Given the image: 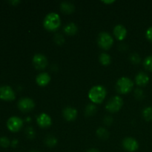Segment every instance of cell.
Instances as JSON below:
<instances>
[{
	"instance_id": "6da1fadb",
	"label": "cell",
	"mask_w": 152,
	"mask_h": 152,
	"mask_svg": "<svg viewBox=\"0 0 152 152\" xmlns=\"http://www.w3.org/2000/svg\"><path fill=\"white\" fill-rule=\"evenodd\" d=\"M106 89L102 86H95L90 89L88 98L94 104H99L103 102L106 96Z\"/></svg>"
},
{
	"instance_id": "7a4b0ae2",
	"label": "cell",
	"mask_w": 152,
	"mask_h": 152,
	"mask_svg": "<svg viewBox=\"0 0 152 152\" xmlns=\"http://www.w3.org/2000/svg\"><path fill=\"white\" fill-rule=\"evenodd\" d=\"M61 19L59 15L56 13H49L45 17L43 26L47 31H55L60 27Z\"/></svg>"
},
{
	"instance_id": "3957f363",
	"label": "cell",
	"mask_w": 152,
	"mask_h": 152,
	"mask_svg": "<svg viewBox=\"0 0 152 152\" xmlns=\"http://www.w3.org/2000/svg\"><path fill=\"white\" fill-rule=\"evenodd\" d=\"M134 88V83L130 78L126 77L119 79L116 84L117 91L121 94H127Z\"/></svg>"
},
{
	"instance_id": "277c9868",
	"label": "cell",
	"mask_w": 152,
	"mask_h": 152,
	"mask_svg": "<svg viewBox=\"0 0 152 152\" xmlns=\"http://www.w3.org/2000/svg\"><path fill=\"white\" fill-rule=\"evenodd\" d=\"M123 105V100L121 96H114L108 101L105 108L111 113H116L120 111Z\"/></svg>"
},
{
	"instance_id": "5b68a950",
	"label": "cell",
	"mask_w": 152,
	"mask_h": 152,
	"mask_svg": "<svg viewBox=\"0 0 152 152\" xmlns=\"http://www.w3.org/2000/svg\"><path fill=\"white\" fill-rule=\"evenodd\" d=\"M97 42L101 48L104 50H109L112 47L114 39L111 34L107 32H102L98 36Z\"/></svg>"
},
{
	"instance_id": "8992f818",
	"label": "cell",
	"mask_w": 152,
	"mask_h": 152,
	"mask_svg": "<svg viewBox=\"0 0 152 152\" xmlns=\"http://www.w3.org/2000/svg\"><path fill=\"white\" fill-rule=\"evenodd\" d=\"M18 108L21 111L24 113L29 112L35 108V102L31 98H22L18 102Z\"/></svg>"
},
{
	"instance_id": "52a82bcc",
	"label": "cell",
	"mask_w": 152,
	"mask_h": 152,
	"mask_svg": "<svg viewBox=\"0 0 152 152\" xmlns=\"http://www.w3.org/2000/svg\"><path fill=\"white\" fill-rule=\"evenodd\" d=\"M23 126V120L19 117H10L7 121V127L10 132H17L20 130Z\"/></svg>"
},
{
	"instance_id": "ba28073f",
	"label": "cell",
	"mask_w": 152,
	"mask_h": 152,
	"mask_svg": "<svg viewBox=\"0 0 152 152\" xmlns=\"http://www.w3.org/2000/svg\"><path fill=\"white\" fill-rule=\"evenodd\" d=\"M15 92L10 86H0V99L5 101H12L15 99Z\"/></svg>"
},
{
	"instance_id": "9c48e42d",
	"label": "cell",
	"mask_w": 152,
	"mask_h": 152,
	"mask_svg": "<svg viewBox=\"0 0 152 152\" xmlns=\"http://www.w3.org/2000/svg\"><path fill=\"white\" fill-rule=\"evenodd\" d=\"M33 65L37 70L45 69L48 65L47 58L41 53H37L33 57Z\"/></svg>"
},
{
	"instance_id": "30bf717a",
	"label": "cell",
	"mask_w": 152,
	"mask_h": 152,
	"mask_svg": "<svg viewBox=\"0 0 152 152\" xmlns=\"http://www.w3.org/2000/svg\"><path fill=\"white\" fill-rule=\"evenodd\" d=\"M123 147L125 150L129 152H134L139 148L137 141L132 137H126L123 140Z\"/></svg>"
},
{
	"instance_id": "8fae6325",
	"label": "cell",
	"mask_w": 152,
	"mask_h": 152,
	"mask_svg": "<svg viewBox=\"0 0 152 152\" xmlns=\"http://www.w3.org/2000/svg\"><path fill=\"white\" fill-rule=\"evenodd\" d=\"M37 124L42 129H46L51 126L52 120L50 116L45 113H42L39 115V117L37 119Z\"/></svg>"
},
{
	"instance_id": "7c38bea8",
	"label": "cell",
	"mask_w": 152,
	"mask_h": 152,
	"mask_svg": "<svg viewBox=\"0 0 152 152\" xmlns=\"http://www.w3.org/2000/svg\"><path fill=\"white\" fill-rule=\"evenodd\" d=\"M62 115L67 121H74L77 117V111L76 108H73V107L68 106L64 108L63 111H62Z\"/></svg>"
},
{
	"instance_id": "4fadbf2b",
	"label": "cell",
	"mask_w": 152,
	"mask_h": 152,
	"mask_svg": "<svg viewBox=\"0 0 152 152\" xmlns=\"http://www.w3.org/2000/svg\"><path fill=\"white\" fill-rule=\"evenodd\" d=\"M114 35L117 39L122 41L127 36V30L123 25H117L114 28Z\"/></svg>"
},
{
	"instance_id": "5bb4252c",
	"label": "cell",
	"mask_w": 152,
	"mask_h": 152,
	"mask_svg": "<svg viewBox=\"0 0 152 152\" xmlns=\"http://www.w3.org/2000/svg\"><path fill=\"white\" fill-rule=\"evenodd\" d=\"M50 81V76L48 73L42 72L40 73L36 78V82L37 85L41 87H44L49 84Z\"/></svg>"
},
{
	"instance_id": "9a60e30c",
	"label": "cell",
	"mask_w": 152,
	"mask_h": 152,
	"mask_svg": "<svg viewBox=\"0 0 152 152\" xmlns=\"http://www.w3.org/2000/svg\"><path fill=\"white\" fill-rule=\"evenodd\" d=\"M136 84L139 86H145L149 82V77L144 72H140L135 77Z\"/></svg>"
},
{
	"instance_id": "2e32d148",
	"label": "cell",
	"mask_w": 152,
	"mask_h": 152,
	"mask_svg": "<svg viewBox=\"0 0 152 152\" xmlns=\"http://www.w3.org/2000/svg\"><path fill=\"white\" fill-rule=\"evenodd\" d=\"M60 9L62 13L65 14H71L75 10V6L69 1H62L60 4Z\"/></svg>"
},
{
	"instance_id": "e0dca14e",
	"label": "cell",
	"mask_w": 152,
	"mask_h": 152,
	"mask_svg": "<svg viewBox=\"0 0 152 152\" xmlns=\"http://www.w3.org/2000/svg\"><path fill=\"white\" fill-rule=\"evenodd\" d=\"M64 33L68 36H74L77 34V31H78V28H77V25L74 22H69L63 28Z\"/></svg>"
},
{
	"instance_id": "ac0fdd59",
	"label": "cell",
	"mask_w": 152,
	"mask_h": 152,
	"mask_svg": "<svg viewBox=\"0 0 152 152\" xmlns=\"http://www.w3.org/2000/svg\"><path fill=\"white\" fill-rule=\"evenodd\" d=\"M99 62L102 64V65H105V66H107V65H110L111 62V58L108 53H102L99 55Z\"/></svg>"
},
{
	"instance_id": "d6986e66",
	"label": "cell",
	"mask_w": 152,
	"mask_h": 152,
	"mask_svg": "<svg viewBox=\"0 0 152 152\" xmlns=\"http://www.w3.org/2000/svg\"><path fill=\"white\" fill-rule=\"evenodd\" d=\"M96 135L99 139L106 140L109 137V133H108V130L105 129V128L100 127L96 130Z\"/></svg>"
},
{
	"instance_id": "ffe728a7",
	"label": "cell",
	"mask_w": 152,
	"mask_h": 152,
	"mask_svg": "<svg viewBox=\"0 0 152 152\" xmlns=\"http://www.w3.org/2000/svg\"><path fill=\"white\" fill-rule=\"evenodd\" d=\"M96 112V106L94 104H88V105L86 106V115L87 117H91V116L94 115Z\"/></svg>"
},
{
	"instance_id": "44dd1931",
	"label": "cell",
	"mask_w": 152,
	"mask_h": 152,
	"mask_svg": "<svg viewBox=\"0 0 152 152\" xmlns=\"http://www.w3.org/2000/svg\"><path fill=\"white\" fill-rule=\"evenodd\" d=\"M142 117L146 121H152V107H146L142 111Z\"/></svg>"
},
{
	"instance_id": "7402d4cb",
	"label": "cell",
	"mask_w": 152,
	"mask_h": 152,
	"mask_svg": "<svg viewBox=\"0 0 152 152\" xmlns=\"http://www.w3.org/2000/svg\"><path fill=\"white\" fill-rule=\"evenodd\" d=\"M57 139H56L55 137L53 136H48L45 138V143L47 146L52 148V147H54L55 145L57 144Z\"/></svg>"
},
{
	"instance_id": "603a6c76",
	"label": "cell",
	"mask_w": 152,
	"mask_h": 152,
	"mask_svg": "<svg viewBox=\"0 0 152 152\" xmlns=\"http://www.w3.org/2000/svg\"><path fill=\"white\" fill-rule=\"evenodd\" d=\"M143 65L147 71H151L152 72V55L151 56H147V57L144 59Z\"/></svg>"
},
{
	"instance_id": "cb8c5ba5",
	"label": "cell",
	"mask_w": 152,
	"mask_h": 152,
	"mask_svg": "<svg viewBox=\"0 0 152 152\" xmlns=\"http://www.w3.org/2000/svg\"><path fill=\"white\" fill-rule=\"evenodd\" d=\"M11 144V142L7 137H0V146L2 148H7Z\"/></svg>"
},
{
	"instance_id": "d4e9b609",
	"label": "cell",
	"mask_w": 152,
	"mask_h": 152,
	"mask_svg": "<svg viewBox=\"0 0 152 152\" xmlns=\"http://www.w3.org/2000/svg\"><path fill=\"white\" fill-rule=\"evenodd\" d=\"M130 61L133 64H136V65H137V64H139L141 61L140 56L139 54L137 53H132V54L130 56Z\"/></svg>"
},
{
	"instance_id": "484cf974",
	"label": "cell",
	"mask_w": 152,
	"mask_h": 152,
	"mask_svg": "<svg viewBox=\"0 0 152 152\" xmlns=\"http://www.w3.org/2000/svg\"><path fill=\"white\" fill-rule=\"evenodd\" d=\"M53 39H54L55 42L57 45H61L65 43V38H64L63 36L60 34H56L54 38H53Z\"/></svg>"
},
{
	"instance_id": "4316f807",
	"label": "cell",
	"mask_w": 152,
	"mask_h": 152,
	"mask_svg": "<svg viewBox=\"0 0 152 152\" xmlns=\"http://www.w3.org/2000/svg\"><path fill=\"white\" fill-rule=\"evenodd\" d=\"M25 133H26L27 137H28V138H30V139H33V138H34V137H35V134H36L35 131H34V129H33L32 127L27 128Z\"/></svg>"
},
{
	"instance_id": "83f0119b",
	"label": "cell",
	"mask_w": 152,
	"mask_h": 152,
	"mask_svg": "<svg viewBox=\"0 0 152 152\" xmlns=\"http://www.w3.org/2000/svg\"><path fill=\"white\" fill-rule=\"evenodd\" d=\"M134 96L136 99H142L144 98V93L143 91L140 88H137L134 90Z\"/></svg>"
},
{
	"instance_id": "f1b7e54d",
	"label": "cell",
	"mask_w": 152,
	"mask_h": 152,
	"mask_svg": "<svg viewBox=\"0 0 152 152\" xmlns=\"http://www.w3.org/2000/svg\"><path fill=\"white\" fill-rule=\"evenodd\" d=\"M145 36H146V38L151 42H152V27H150L149 28H148V30L146 31V33H145Z\"/></svg>"
},
{
	"instance_id": "f546056e",
	"label": "cell",
	"mask_w": 152,
	"mask_h": 152,
	"mask_svg": "<svg viewBox=\"0 0 152 152\" xmlns=\"http://www.w3.org/2000/svg\"><path fill=\"white\" fill-rule=\"evenodd\" d=\"M112 123H113V118L112 117H109V116L105 117V119H104V123H105V125H107V126H111V125L112 124Z\"/></svg>"
},
{
	"instance_id": "4dcf8cb0",
	"label": "cell",
	"mask_w": 152,
	"mask_h": 152,
	"mask_svg": "<svg viewBox=\"0 0 152 152\" xmlns=\"http://www.w3.org/2000/svg\"><path fill=\"white\" fill-rule=\"evenodd\" d=\"M10 3L12 4V5L16 6L18 4L20 3V1H19V0H14V1H10Z\"/></svg>"
},
{
	"instance_id": "1f68e13d",
	"label": "cell",
	"mask_w": 152,
	"mask_h": 152,
	"mask_svg": "<svg viewBox=\"0 0 152 152\" xmlns=\"http://www.w3.org/2000/svg\"><path fill=\"white\" fill-rule=\"evenodd\" d=\"M17 144H18V140H13L11 142V145L13 147H16Z\"/></svg>"
},
{
	"instance_id": "d6a6232c",
	"label": "cell",
	"mask_w": 152,
	"mask_h": 152,
	"mask_svg": "<svg viewBox=\"0 0 152 152\" xmlns=\"http://www.w3.org/2000/svg\"><path fill=\"white\" fill-rule=\"evenodd\" d=\"M87 152H100L96 148H90L89 150H88Z\"/></svg>"
},
{
	"instance_id": "836d02e7",
	"label": "cell",
	"mask_w": 152,
	"mask_h": 152,
	"mask_svg": "<svg viewBox=\"0 0 152 152\" xmlns=\"http://www.w3.org/2000/svg\"><path fill=\"white\" fill-rule=\"evenodd\" d=\"M102 2L105 3V4H112V3L114 2V1H103Z\"/></svg>"
},
{
	"instance_id": "e575fe53",
	"label": "cell",
	"mask_w": 152,
	"mask_h": 152,
	"mask_svg": "<svg viewBox=\"0 0 152 152\" xmlns=\"http://www.w3.org/2000/svg\"><path fill=\"white\" fill-rule=\"evenodd\" d=\"M30 152H39V151H37V150H32V151H31Z\"/></svg>"
}]
</instances>
